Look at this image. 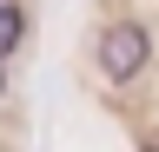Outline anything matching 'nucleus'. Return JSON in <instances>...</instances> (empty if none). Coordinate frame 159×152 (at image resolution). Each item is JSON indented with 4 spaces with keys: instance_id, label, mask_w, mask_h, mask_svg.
I'll use <instances>...</instances> for the list:
<instances>
[{
    "instance_id": "1",
    "label": "nucleus",
    "mask_w": 159,
    "mask_h": 152,
    "mask_svg": "<svg viewBox=\"0 0 159 152\" xmlns=\"http://www.w3.org/2000/svg\"><path fill=\"white\" fill-rule=\"evenodd\" d=\"M146 60H152V33L139 27V20H113L106 33H99V73L106 80H139L146 73Z\"/></svg>"
},
{
    "instance_id": "2",
    "label": "nucleus",
    "mask_w": 159,
    "mask_h": 152,
    "mask_svg": "<svg viewBox=\"0 0 159 152\" xmlns=\"http://www.w3.org/2000/svg\"><path fill=\"white\" fill-rule=\"evenodd\" d=\"M20 40H27V7H20V0H0V60H7Z\"/></svg>"
},
{
    "instance_id": "3",
    "label": "nucleus",
    "mask_w": 159,
    "mask_h": 152,
    "mask_svg": "<svg viewBox=\"0 0 159 152\" xmlns=\"http://www.w3.org/2000/svg\"><path fill=\"white\" fill-rule=\"evenodd\" d=\"M146 152H159V139H146Z\"/></svg>"
},
{
    "instance_id": "4",
    "label": "nucleus",
    "mask_w": 159,
    "mask_h": 152,
    "mask_svg": "<svg viewBox=\"0 0 159 152\" xmlns=\"http://www.w3.org/2000/svg\"><path fill=\"white\" fill-rule=\"evenodd\" d=\"M0 93H7V73H0Z\"/></svg>"
}]
</instances>
